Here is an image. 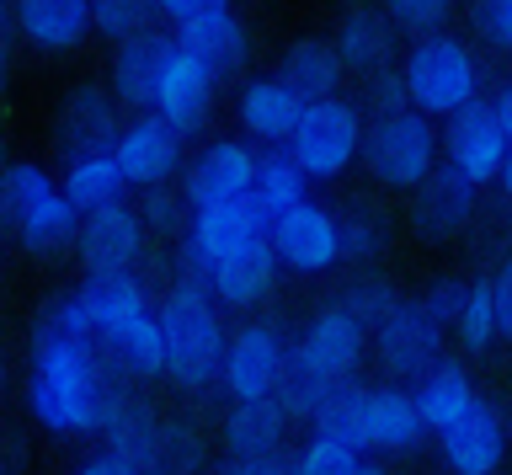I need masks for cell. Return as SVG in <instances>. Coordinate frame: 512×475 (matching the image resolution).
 Here are the masks:
<instances>
[{
	"label": "cell",
	"mask_w": 512,
	"mask_h": 475,
	"mask_svg": "<svg viewBox=\"0 0 512 475\" xmlns=\"http://www.w3.org/2000/svg\"><path fill=\"white\" fill-rule=\"evenodd\" d=\"M107 385L112 379L102 369V358H96V342L38 347L32 353V379H27V411L59 438H91Z\"/></svg>",
	"instance_id": "cell-1"
},
{
	"label": "cell",
	"mask_w": 512,
	"mask_h": 475,
	"mask_svg": "<svg viewBox=\"0 0 512 475\" xmlns=\"http://www.w3.org/2000/svg\"><path fill=\"white\" fill-rule=\"evenodd\" d=\"M160 342H166V379L182 395H208L219 390V358H224V321L208 289L171 283L155 305Z\"/></svg>",
	"instance_id": "cell-2"
},
{
	"label": "cell",
	"mask_w": 512,
	"mask_h": 475,
	"mask_svg": "<svg viewBox=\"0 0 512 475\" xmlns=\"http://www.w3.org/2000/svg\"><path fill=\"white\" fill-rule=\"evenodd\" d=\"M0 219L16 235L27 257H59L75 246L80 214L70 209L59 177H48L38 161H6L0 166Z\"/></svg>",
	"instance_id": "cell-3"
},
{
	"label": "cell",
	"mask_w": 512,
	"mask_h": 475,
	"mask_svg": "<svg viewBox=\"0 0 512 475\" xmlns=\"http://www.w3.org/2000/svg\"><path fill=\"white\" fill-rule=\"evenodd\" d=\"M400 81H406V97L416 113L427 118H448L459 107H470L480 97V59L470 54V43L454 33H422L406 49V65H400Z\"/></svg>",
	"instance_id": "cell-4"
},
{
	"label": "cell",
	"mask_w": 512,
	"mask_h": 475,
	"mask_svg": "<svg viewBox=\"0 0 512 475\" xmlns=\"http://www.w3.org/2000/svg\"><path fill=\"white\" fill-rule=\"evenodd\" d=\"M358 161L368 166V177L379 187H395V193H411L416 182L438 166V129H432L427 113L416 107H400V113H379L363 123V145Z\"/></svg>",
	"instance_id": "cell-5"
},
{
	"label": "cell",
	"mask_w": 512,
	"mask_h": 475,
	"mask_svg": "<svg viewBox=\"0 0 512 475\" xmlns=\"http://www.w3.org/2000/svg\"><path fill=\"white\" fill-rule=\"evenodd\" d=\"M358 145H363V107L336 91V97L304 102V113H299L283 150L294 155V166L310 182H331L358 161Z\"/></svg>",
	"instance_id": "cell-6"
},
{
	"label": "cell",
	"mask_w": 512,
	"mask_h": 475,
	"mask_svg": "<svg viewBox=\"0 0 512 475\" xmlns=\"http://www.w3.org/2000/svg\"><path fill=\"white\" fill-rule=\"evenodd\" d=\"M448 331L432 321V315L416 305V299H400V305L384 315V321L368 331V342H374V363L384 369L390 385H416L422 374H432L443 363V342Z\"/></svg>",
	"instance_id": "cell-7"
},
{
	"label": "cell",
	"mask_w": 512,
	"mask_h": 475,
	"mask_svg": "<svg viewBox=\"0 0 512 475\" xmlns=\"http://www.w3.org/2000/svg\"><path fill=\"white\" fill-rule=\"evenodd\" d=\"M272 251H278V267H288V273H331L336 262H342V235H336V209H326V203L315 198H299L294 209H283L278 219H272L267 230Z\"/></svg>",
	"instance_id": "cell-8"
},
{
	"label": "cell",
	"mask_w": 512,
	"mask_h": 475,
	"mask_svg": "<svg viewBox=\"0 0 512 475\" xmlns=\"http://www.w3.org/2000/svg\"><path fill=\"white\" fill-rule=\"evenodd\" d=\"M288 363V337L272 321H251L224 337V358H219V390L230 401H251V395H272Z\"/></svg>",
	"instance_id": "cell-9"
},
{
	"label": "cell",
	"mask_w": 512,
	"mask_h": 475,
	"mask_svg": "<svg viewBox=\"0 0 512 475\" xmlns=\"http://www.w3.org/2000/svg\"><path fill=\"white\" fill-rule=\"evenodd\" d=\"M480 214V187L470 177H459L454 166H432L422 182L411 187V230L427 246H448L454 235H464Z\"/></svg>",
	"instance_id": "cell-10"
},
{
	"label": "cell",
	"mask_w": 512,
	"mask_h": 475,
	"mask_svg": "<svg viewBox=\"0 0 512 475\" xmlns=\"http://www.w3.org/2000/svg\"><path fill=\"white\" fill-rule=\"evenodd\" d=\"M443 123L448 129L438 134V155L459 171V177H470L475 187H491L502 161H507V134H502V123H496L491 102L475 97L470 107L448 113Z\"/></svg>",
	"instance_id": "cell-11"
},
{
	"label": "cell",
	"mask_w": 512,
	"mask_h": 475,
	"mask_svg": "<svg viewBox=\"0 0 512 475\" xmlns=\"http://www.w3.org/2000/svg\"><path fill=\"white\" fill-rule=\"evenodd\" d=\"M438 454L448 475H496L507 465V411L480 395L464 417L438 427Z\"/></svg>",
	"instance_id": "cell-12"
},
{
	"label": "cell",
	"mask_w": 512,
	"mask_h": 475,
	"mask_svg": "<svg viewBox=\"0 0 512 475\" xmlns=\"http://www.w3.org/2000/svg\"><path fill=\"white\" fill-rule=\"evenodd\" d=\"M288 353H294L310 374L320 379H358L363 358H368V331L352 321V315L342 305H326L310 315V326L299 331L294 342H288Z\"/></svg>",
	"instance_id": "cell-13"
},
{
	"label": "cell",
	"mask_w": 512,
	"mask_h": 475,
	"mask_svg": "<svg viewBox=\"0 0 512 475\" xmlns=\"http://www.w3.org/2000/svg\"><path fill=\"white\" fill-rule=\"evenodd\" d=\"M187 134H176L160 113H139L134 123H123L112 139V161H118L128 187H160L182 171Z\"/></svg>",
	"instance_id": "cell-14"
},
{
	"label": "cell",
	"mask_w": 512,
	"mask_h": 475,
	"mask_svg": "<svg viewBox=\"0 0 512 475\" xmlns=\"http://www.w3.org/2000/svg\"><path fill=\"white\" fill-rule=\"evenodd\" d=\"M219 81H224L219 70H208L198 54H187L182 43H176L171 59H166V70H160V86H155L150 113H160L176 134H198L203 123H208V113H214Z\"/></svg>",
	"instance_id": "cell-15"
},
{
	"label": "cell",
	"mask_w": 512,
	"mask_h": 475,
	"mask_svg": "<svg viewBox=\"0 0 512 475\" xmlns=\"http://www.w3.org/2000/svg\"><path fill=\"white\" fill-rule=\"evenodd\" d=\"M144 219L128 203H107V209L80 214L75 230V251L86 262V273H134L144 257Z\"/></svg>",
	"instance_id": "cell-16"
},
{
	"label": "cell",
	"mask_w": 512,
	"mask_h": 475,
	"mask_svg": "<svg viewBox=\"0 0 512 475\" xmlns=\"http://www.w3.org/2000/svg\"><path fill=\"white\" fill-rule=\"evenodd\" d=\"M251 187H256V150L240 145V139H214V145L198 150V161L182 171L187 209H208V203L246 198Z\"/></svg>",
	"instance_id": "cell-17"
},
{
	"label": "cell",
	"mask_w": 512,
	"mask_h": 475,
	"mask_svg": "<svg viewBox=\"0 0 512 475\" xmlns=\"http://www.w3.org/2000/svg\"><path fill=\"white\" fill-rule=\"evenodd\" d=\"M118 97H112L107 86H75L70 97L59 102V118H54V145L64 161H75V155H96V150H112V139H118Z\"/></svg>",
	"instance_id": "cell-18"
},
{
	"label": "cell",
	"mask_w": 512,
	"mask_h": 475,
	"mask_svg": "<svg viewBox=\"0 0 512 475\" xmlns=\"http://www.w3.org/2000/svg\"><path fill=\"white\" fill-rule=\"evenodd\" d=\"M96 358H102L112 385H150V379H160L166 374V342H160L155 310L134 315L128 326L107 331V337H96Z\"/></svg>",
	"instance_id": "cell-19"
},
{
	"label": "cell",
	"mask_w": 512,
	"mask_h": 475,
	"mask_svg": "<svg viewBox=\"0 0 512 475\" xmlns=\"http://www.w3.org/2000/svg\"><path fill=\"white\" fill-rule=\"evenodd\" d=\"M272 283H278V251H272V241H251V246H235L224 257H214L208 294L224 310H256L272 294Z\"/></svg>",
	"instance_id": "cell-20"
},
{
	"label": "cell",
	"mask_w": 512,
	"mask_h": 475,
	"mask_svg": "<svg viewBox=\"0 0 512 475\" xmlns=\"http://www.w3.org/2000/svg\"><path fill=\"white\" fill-rule=\"evenodd\" d=\"M363 417H368V449L379 454H422L432 427L416 411V395L406 385H374L363 395Z\"/></svg>",
	"instance_id": "cell-21"
},
{
	"label": "cell",
	"mask_w": 512,
	"mask_h": 475,
	"mask_svg": "<svg viewBox=\"0 0 512 475\" xmlns=\"http://www.w3.org/2000/svg\"><path fill=\"white\" fill-rule=\"evenodd\" d=\"M171 49H176V38L160 33V27H144V33H134V38L118 43V54H112V97H118V107L150 113L155 86H160V70H166Z\"/></svg>",
	"instance_id": "cell-22"
},
{
	"label": "cell",
	"mask_w": 512,
	"mask_h": 475,
	"mask_svg": "<svg viewBox=\"0 0 512 475\" xmlns=\"http://www.w3.org/2000/svg\"><path fill=\"white\" fill-rule=\"evenodd\" d=\"M11 33L38 54H70L91 33V0H11Z\"/></svg>",
	"instance_id": "cell-23"
},
{
	"label": "cell",
	"mask_w": 512,
	"mask_h": 475,
	"mask_svg": "<svg viewBox=\"0 0 512 475\" xmlns=\"http://www.w3.org/2000/svg\"><path fill=\"white\" fill-rule=\"evenodd\" d=\"M171 38L182 43L187 54H198L208 70H219V75H230V70H240L251 59V33H246V22H240L235 6H214V11H203V17L176 22Z\"/></svg>",
	"instance_id": "cell-24"
},
{
	"label": "cell",
	"mask_w": 512,
	"mask_h": 475,
	"mask_svg": "<svg viewBox=\"0 0 512 475\" xmlns=\"http://www.w3.org/2000/svg\"><path fill=\"white\" fill-rule=\"evenodd\" d=\"M267 230H272V219H267L262 203H256V193L230 198V203H208V209L187 214V235L208 251V257H224V251H235V246L267 241Z\"/></svg>",
	"instance_id": "cell-25"
},
{
	"label": "cell",
	"mask_w": 512,
	"mask_h": 475,
	"mask_svg": "<svg viewBox=\"0 0 512 475\" xmlns=\"http://www.w3.org/2000/svg\"><path fill=\"white\" fill-rule=\"evenodd\" d=\"M299 113H304V97L288 91L278 75H256V81H246L240 86V102H235L240 129H246V139H256V145H288Z\"/></svg>",
	"instance_id": "cell-26"
},
{
	"label": "cell",
	"mask_w": 512,
	"mask_h": 475,
	"mask_svg": "<svg viewBox=\"0 0 512 475\" xmlns=\"http://www.w3.org/2000/svg\"><path fill=\"white\" fill-rule=\"evenodd\" d=\"M331 49L342 59V70L352 75H374V70H390L395 59V22L384 11H368V6H352L331 33Z\"/></svg>",
	"instance_id": "cell-27"
},
{
	"label": "cell",
	"mask_w": 512,
	"mask_h": 475,
	"mask_svg": "<svg viewBox=\"0 0 512 475\" xmlns=\"http://www.w3.org/2000/svg\"><path fill=\"white\" fill-rule=\"evenodd\" d=\"M288 411L272 401V395H251V401H230L224 411V449L230 459H246V454H278L288 443Z\"/></svg>",
	"instance_id": "cell-28"
},
{
	"label": "cell",
	"mask_w": 512,
	"mask_h": 475,
	"mask_svg": "<svg viewBox=\"0 0 512 475\" xmlns=\"http://www.w3.org/2000/svg\"><path fill=\"white\" fill-rule=\"evenodd\" d=\"M75 294H80V305H86V315H91L96 337L128 326L144 310H155L150 305V289H144L139 273H86V283H80Z\"/></svg>",
	"instance_id": "cell-29"
},
{
	"label": "cell",
	"mask_w": 512,
	"mask_h": 475,
	"mask_svg": "<svg viewBox=\"0 0 512 475\" xmlns=\"http://www.w3.org/2000/svg\"><path fill=\"white\" fill-rule=\"evenodd\" d=\"M342 59H336L331 38H299L288 43V54L278 59V81L288 91H299L304 102H320V97H336L342 91Z\"/></svg>",
	"instance_id": "cell-30"
},
{
	"label": "cell",
	"mask_w": 512,
	"mask_h": 475,
	"mask_svg": "<svg viewBox=\"0 0 512 475\" xmlns=\"http://www.w3.org/2000/svg\"><path fill=\"white\" fill-rule=\"evenodd\" d=\"M411 395H416V411H422V422L432 427V433H438V427H448L454 417H464V411L480 401L470 369H464V363H448V358H443L432 374L416 379Z\"/></svg>",
	"instance_id": "cell-31"
},
{
	"label": "cell",
	"mask_w": 512,
	"mask_h": 475,
	"mask_svg": "<svg viewBox=\"0 0 512 475\" xmlns=\"http://www.w3.org/2000/svg\"><path fill=\"white\" fill-rule=\"evenodd\" d=\"M64 198H70L75 214H91V209H107V203H123L128 182L118 161H112V150H96V155H75V161H64Z\"/></svg>",
	"instance_id": "cell-32"
},
{
	"label": "cell",
	"mask_w": 512,
	"mask_h": 475,
	"mask_svg": "<svg viewBox=\"0 0 512 475\" xmlns=\"http://www.w3.org/2000/svg\"><path fill=\"white\" fill-rule=\"evenodd\" d=\"M363 395L368 385H358V379H342V385L326 390V401L315 406V438H331V443H347V449H368V417H363Z\"/></svg>",
	"instance_id": "cell-33"
},
{
	"label": "cell",
	"mask_w": 512,
	"mask_h": 475,
	"mask_svg": "<svg viewBox=\"0 0 512 475\" xmlns=\"http://www.w3.org/2000/svg\"><path fill=\"white\" fill-rule=\"evenodd\" d=\"M256 203L267 209V219H278L283 209H294L299 198H310V177L294 166V155H288L283 145H267L262 155H256Z\"/></svg>",
	"instance_id": "cell-34"
},
{
	"label": "cell",
	"mask_w": 512,
	"mask_h": 475,
	"mask_svg": "<svg viewBox=\"0 0 512 475\" xmlns=\"http://www.w3.org/2000/svg\"><path fill=\"white\" fill-rule=\"evenodd\" d=\"M80 342H96L91 315H86V305H80V294L64 289L54 299H43L38 315H32V353H38V347H80Z\"/></svg>",
	"instance_id": "cell-35"
},
{
	"label": "cell",
	"mask_w": 512,
	"mask_h": 475,
	"mask_svg": "<svg viewBox=\"0 0 512 475\" xmlns=\"http://www.w3.org/2000/svg\"><path fill=\"white\" fill-rule=\"evenodd\" d=\"M198 470H203V433L192 422H166L160 417L155 443H150V454H144L139 475H198Z\"/></svg>",
	"instance_id": "cell-36"
},
{
	"label": "cell",
	"mask_w": 512,
	"mask_h": 475,
	"mask_svg": "<svg viewBox=\"0 0 512 475\" xmlns=\"http://www.w3.org/2000/svg\"><path fill=\"white\" fill-rule=\"evenodd\" d=\"M336 235H342V262H379L390 251V219H384L374 203H352V209L336 214Z\"/></svg>",
	"instance_id": "cell-37"
},
{
	"label": "cell",
	"mask_w": 512,
	"mask_h": 475,
	"mask_svg": "<svg viewBox=\"0 0 512 475\" xmlns=\"http://www.w3.org/2000/svg\"><path fill=\"white\" fill-rule=\"evenodd\" d=\"M400 283L395 278H384V273H363V278H352L347 289H342V299H336V305H342L352 321H358L363 331H374L384 315H390L395 305H400Z\"/></svg>",
	"instance_id": "cell-38"
},
{
	"label": "cell",
	"mask_w": 512,
	"mask_h": 475,
	"mask_svg": "<svg viewBox=\"0 0 512 475\" xmlns=\"http://www.w3.org/2000/svg\"><path fill=\"white\" fill-rule=\"evenodd\" d=\"M448 331L459 337L464 353H486V347L496 342V305H491V283L486 278L464 283V305H459V315H454Z\"/></svg>",
	"instance_id": "cell-39"
},
{
	"label": "cell",
	"mask_w": 512,
	"mask_h": 475,
	"mask_svg": "<svg viewBox=\"0 0 512 475\" xmlns=\"http://www.w3.org/2000/svg\"><path fill=\"white\" fill-rule=\"evenodd\" d=\"M144 27H155V0H91V33L123 43Z\"/></svg>",
	"instance_id": "cell-40"
},
{
	"label": "cell",
	"mask_w": 512,
	"mask_h": 475,
	"mask_svg": "<svg viewBox=\"0 0 512 475\" xmlns=\"http://www.w3.org/2000/svg\"><path fill=\"white\" fill-rule=\"evenodd\" d=\"M144 203H139V219H144V230H155V235H182L187 230V198L182 193H171V182H160V187H139Z\"/></svg>",
	"instance_id": "cell-41"
},
{
	"label": "cell",
	"mask_w": 512,
	"mask_h": 475,
	"mask_svg": "<svg viewBox=\"0 0 512 475\" xmlns=\"http://www.w3.org/2000/svg\"><path fill=\"white\" fill-rule=\"evenodd\" d=\"M358 465H363V454L347 449V443H331V438H310L294 454V475H352Z\"/></svg>",
	"instance_id": "cell-42"
},
{
	"label": "cell",
	"mask_w": 512,
	"mask_h": 475,
	"mask_svg": "<svg viewBox=\"0 0 512 475\" xmlns=\"http://www.w3.org/2000/svg\"><path fill=\"white\" fill-rule=\"evenodd\" d=\"M384 17H390L400 33L422 38V33H438V27L454 17V0H384Z\"/></svg>",
	"instance_id": "cell-43"
},
{
	"label": "cell",
	"mask_w": 512,
	"mask_h": 475,
	"mask_svg": "<svg viewBox=\"0 0 512 475\" xmlns=\"http://www.w3.org/2000/svg\"><path fill=\"white\" fill-rule=\"evenodd\" d=\"M363 107H368V118H379V113H400V107H411L406 97V81H400V70H374V75H363Z\"/></svg>",
	"instance_id": "cell-44"
},
{
	"label": "cell",
	"mask_w": 512,
	"mask_h": 475,
	"mask_svg": "<svg viewBox=\"0 0 512 475\" xmlns=\"http://www.w3.org/2000/svg\"><path fill=\"white\" fill-rule=\"evenodd\" d=\"M475 33L491 49H512V0H475Z\"/></svg>",
	"instance_id": "cell-45"
},
{
	"label": "cell",
	"mask_w": 512,
	"mask_h": 475,
	"mask_svg": "<svg viewBox=\"0 0 512 475\" xmlns=\"http://www.w3.org/2000/svg\"><path fill=\"white\" fill-rule=\"evenodd\" d=\"M416 305H422L432 321L448 331V326H454V315H459V305H464V278H438L422 299H416Z\"/></svg>",
	"instance_id": "cell-46"
},
{
	"label": "cell",
	"mask_w": 512,
	"mask_h": 475,
	"mask_svg": "<svg viewBox=\"0 0 512 475\" xmlns=\"http://www.w3.org/2000/svg\"><path fill=\"white\" fill-rule=\"evenodd\" d=\"M491 283V305H496V342H512V251L496 262Z\"/></svg>",
	"instance_id": "cell-47"
},
{
	"label": "cell",
	"mask_w": 512,
	"mask_h": 475,
	"mask_svg": "<svg viewBox=\"0 0 512 475\" xmlns=\"http://www.w3.org/2000/svg\"><path fill=\"white\" fill-rule=\"evenodd\" d=\"M219 475H294V459L283 449L278 454H246V459H230Z\"/></svg>",
	"instance_id": "cell-48"
},
{
	"label": "cell",
	"mask_w": 512,
	"mask_h": 475,
	"mask_svg": "<svg viewBox=\"0 0 512 475\" xmlns=\"http://www.w3.org/2000/svg\"><path fill=\"white\" fill-rule=\"evenodd\" d=\"M214 6H230V0H155V11H160L171 27L187 22V17H203V11H214Z\"/></svg>",
	"instance_id": "cell-49"
},
{
	"label": "cell",
	"mask_w": 512,
	"mask_h": 475,
	"mask_svg": "<svg viewBox=\"0 0 512 475\" xmlns=\"http://www.w3.org/2000/svg\"><path fill=\"white\" fill-rule=\"evenodd\" d=\"M491 113H496V123H502V134H507V145H512V81L496 91V102H491Z\"/></svg>",
	"instance_id": "cell-50"
},
{
	"label": "cell",
	"mask_w": 512,
	"mask_h": 475,
	"mask_svg": "<svg viewBox=\"0 0 512 475\" xmlns=\"http://www.w3.org/2000/svg\"><path fill=\"white\" fill-rule=\"evenodd\" d=\"M496 187H502V198H507V209H512V145H507V161H502V171H496Z\"/></svg>",
	"instance_id": "cell-51"
},
{
	"label": "cell",
	"mask_w": 512,
	"mask_h": 475,
	"mask_svg": "<svg viewBox=\"0 0 512 475\" xmlns=\"http://www.w3.org/2000/svg\"><path fill=\"white\" fill-rule=\"evenodd\" d=\"M6 33H11V0H0V43H6Z\"/></svg>",
	"instance_id": "cell-52"
},
{
	"label": "cell",
	"mask_w": 512,
	"mask_h": 475,
	"mask_svg": "<svg viewBox=\"0 0 512 475\" xmlns=\"http://www.w3.org/2000/svg\"><path fill=\"white\" fill-rule=\"evenodd\" d=\"M352 475H390V470H384V465H368V459H363V465L352 470Z\"/></svg>",
	"instance_id": "cell-53"
},
{
	"label": "cell",
	"mask_w": 512,
	"mask_h": 475,
	"mask_svg": "<svg viewBox=\"0 0 512 475\" xmlns=\"http://www.w3.org/2000/svg\"><path fill=\"white\" fill-rule=\"evenodd\" d=\"M507 459H512V411H507Z\"/></svg>",
	"instance_id": "cell-54"
},
{
	"label": "cell",
	"mask_w": 512,
	"mask_h": 475,
	"mask_svg": "<svg viewBox=\"0 0 512 475\" xmlns=\"http://www.w3.org/2000/svg\"><path fill=\"white\" fill-rule=\"evenodd\" d=\"M0 395H6V358H0Z\"/></svg>",
	"instance_id": "cell-55"
},
{
	"label": "cell",
	"mask_w": 512,
	"mask_h": 475,
	"mask_svg": "<svg viewBox=\"0 0 512 475\" xmlns=\"http://www.w3.org/2000/svg\"><path fill=\"white\" fill-rule=\"evenodd\" d=\"M0 86H6V54H0Z\"/></svg>",
	"instance_id": "cell-56"
},
{
	"label": "cell",
	"mask_w": 512,
	"mask_h": 475,
	"mask_svg": "<svg viewBox=\"0 0 512 475\" xmlns=\"http://www.w3.org/2000/svg\"><path fill=\"white\" fill-rule=\"evenodd\" d=\"M0 166H6V139H0Z\"/></svg>",
	"instance_id": "cell-57"
},
{
	"label": "cell",
	"mask_w": 512,
	"mask_h": 475,
	"mask_svg": "<svg viewBox=\"0 0 512 475\" xmlns=\"http://www.w3.org/2000/svg\"><path fill=\"white\" fill-rule=\"evenodd\" d=\"M0 235H6V219H0Z\"/></svg>",
	"instance_id": "cell-58"
},
{
	"label": "cell",
	"mask_w": 512,
	"mask_h": 475,
	"mask_svg": "<svg viewBox=\"0 0 512 475\" xmlns=\"http://www.w3.org/2000/svg\"><path fill=\"white\" fill-rule=\"evenodd\" d=\"M507 369H512V358H507Z\"/></svg>",
	"instance_id": "cell-59"
}]
</instances>
